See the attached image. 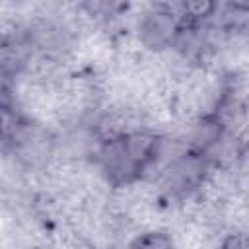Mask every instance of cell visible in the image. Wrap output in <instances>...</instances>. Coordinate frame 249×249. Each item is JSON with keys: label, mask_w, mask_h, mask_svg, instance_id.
<instances>
[{"label": "cell", "mask_w": 249, "mask_h": 249, "mask_svg": "<svg viewBox=\"0 0 249 249\" xmlns=\"http://www.w3.org/2000/svg\"><path fill=\"white\" fill-rule=\"evenodd\" d=\"M130 249H175V243L169 233L152 230V231L140 233L130 243Z\"/></svg>", "instance_id": "obj_3"}, {"label": "cell", "mask_w": 249, "mask_h": 249, "mask_svg": "<svg viewBox=\"0 0 249 249\" xmlns=\"http://www.w3.org/2000/svg\"><path fill=\"white\" fill-rule=\"evenodd\" d=\"M158 156V138L150 132H126L111 138L101 152L103 167L117 185L134 181Z\"/></svg>", "instance_id": "obj_1"}, {"label": "cell", "mask_w": 249, "mask_h": 249, "mask_svg": "<svg viewBox=\"0 0 249 249\" xmlns=\"http://www.w3.org/2000/svg\"><path fill=\"white\" fill-rule=\"evenodd\" d=\"M138 29H140V41L148 49H154V51L169 47L179 33V25H177L175 16L167 10H161V8L148 12L140 19Z\"/></svg>", "instance_id": "obj_2"}, {"label": "cell", "mask_w": 249, "mask_h": 249, "mask_svg": "<svg viewBox=\"0 0 249 249\" xmlns=\"http://www.w3.org/2000/svg\"><path fill=\"white\" fill-rule=\"evenodd\" d=\"M218 249H247V235L245 231H233V233H228L220 247Z\"/></svg>", "instance_id": "obj_4"}]
</instances>
